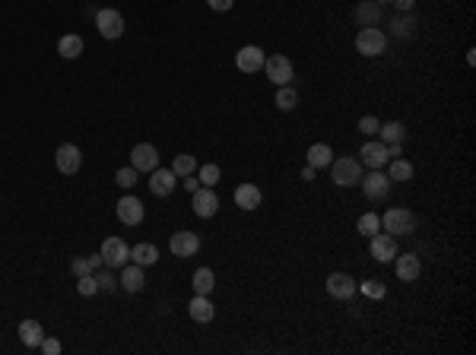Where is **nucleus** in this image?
I'll list each match as a JSON object with an SVG mask.
<instances>
[{"label": "nucleus", "mask_w": 476, "mask_h": 355, "mask_svg": "<svg viewBox=\"0 0 476 355\" xmlns=\"http://www.w3.org/2000/svg\"><path fill=\"white\" fill-rule=\"evenodd\" d=\"M185 187L194 194V191H197V187H201V181H197V178H191V175H187V178H185Z\"/></svg>", "instance_id": "44"}, {"label": "nucleus", "mask_w": 476, "mask_h": 355, "mask_svg": "<svg viewBox=\"0 0 476 355\" xmlns=\"http://www.w3.org/2000/svg\"><path fill=\"white\" fill-rule=\"evenodd\" d=\"M356 51H359L362 57H378L387 51V35L384 29L378 26H362L359 35H356Z\"/></svg>", "instance_id": "2"}, {"label": "nucleus", "mask_w": 476, "mask_h": 355, "mask_svg": "<svg viewBox=\"0 0 476 355\" xmlns=\"http://www.w3.org/2000/svg\"><path fill=\"white\" fill-rule=\"evenodd\" d=\"M416 226V216L410 210H403V206H391V210L381 216V229H384L387 235H394V238H401V235H410Z\"/></svg>", "instance_id": "4"}, {"label": "nucleus", "mask_w": 476, "mask_h": 355, "mask_svg": "<svg viewBox=\"0 0 476 355\" xmlns=\"http://www.w3.org/2000/svg\"><path fill=\"white\" fill-rule=\"evenodd\" d=\"M96 280H99V289H105V292L117 289V282H115V276H111V273H102V276H96Z\"/></svg>", "instance_id": "41"}, {"label": "nucleus", "mask_w": 476, "mask_h": 355, "mask_svg": "<svg viewBox=\"0 0 476 355\" xmlns=\"http://www.w3.org/2000/svg\"><path fill=\"white\" fill-rule=\"evenodd\" d=\"M20 340H22V346H29V349L42 346V340H45L42 324H38V321H22L20 324Z\"/></svg>", "instance_id": "22"}, {"label": "nucleus", "mask_w": 476, "mask_h": 355, "mask_svg": "<svg viewBox=\"0 0 476 355\" xmlns=\"http://www.w3.org/2000/svg\"><path fill=\"white\" fill-rule=\"evenodd\" d=\"M127 260H131V247H127L124 238L111 235V238L102 241V263L105 266H124Z\"/></svg>", "instance_id": "7"}, {"label": "nucleus", "mask_w": 476, "mask_h": 355, "mask_svg": "<svg viewBox=\"0 0 476 355\" xmlns=\"http://www.w3.org/2000/svg\"><path fill=\"white\" fill-rule=\"evenodd\" d=\"M150 191H152V197H172V191H175V184H178V175H175L172 168H156V171H150Z\"/></svg>", "instance_id": "14"}, {"label": "nucleus", "mask_w": 476, "mask_h": 355, "mask_svg": "<svg viewBox=\"0 0 476 355\" xmlns=\"http://www.w3.org/2000/svg\"><path fill=\"white\" fill-rule=\"evenodd\" d=\"M172 171H175V175H178V178L194 175V171H197V159H194V156H187V152H185V156H175Z\"/></svg>", "instance_id": "34"}, {"label": "nucleus", "mask_w": 476, "mask_h": 355, "mask_svg": "<svg viewBox=\"0 0 476 355\" xmlns=\"http://www.w3.org/2000/svg\"><path fill=\"white\" fill-rule=\"evenodd\" d=\"M264 73H267V80L273 82V86H289L296 70H292V61L286 55H270L267 61H264Z\"/></svg>", "instance_id": "5"}, {"label": "nucleus", "mask_w": 476, "mask_h": 355, "mask_svg": "<svg viewBox=\"0 0 476 355\" xmlns=\"http://www.w3.org/2000/svg\"><path fill=\"white\" fill-rule=\"evenodd\" d=\"M368 241H372V245H368V251H372V257L375 260H378V263H391V260L394 257H397V238H394V235H372V238H368Z\"/></svg>", "instance_id": "13"}, {"label": "nucleus", "mask_w": 476, "mask_h": 355, "mask_svg": "<svg viewBox=\"0 0 476 355\" xmlns=\"http://www.w3.org/2000/svg\"><path fill=\"white\" fill-rule=\"evenodd\" d=\"M264 61H267V55H264V48H257V45H245V48L235 55V67L242 70V73H257V70H264Z\"/></svg>", "instance_id": "11"}, {"label": "nucleus", "mask_w": 476, "mask_h": 355, "mask_svg": "<svg viewBox=\"0 0 476 355\" xmlns=\"http://www.w3.org/2000/svg\"><path fill=\"white\" fill-rule=\"evenodd\" d=\"M391 3H397V10H401V13H410L416 0H391Z\"/></svg>", "instance_id": "43"}, {"label": "nucleus", "mask_w": 476, "mask_h": 355, "mask_svg": "<svg viewBox=\"0 0 476 355\" xmlns=\"http://www.w3.org/2000/svg\"><path fill=\"white\" fill-rule=\"evenodd\" d=\"M191 206H194V212L201 219H213L216 212H219V197L213 194V187H197L194 191V197H191Z\"/></svg>", "instance_id": "9"}, {"label": "nucleus", "mask_w": 476, "mask_h": 355, "mask_svg": "<svg viewBox=\"0 0 476 355\" xmlns=\"http://www.w3.org/2000/svg\"><path fill=\"white\" fill-rule=\"evenodd\" d=\"M117 286L121 289H127V292H140V289L146 286V276H143V266H127L124 263V273L117 276Z\"/></svg>", "instance_id": "21"}, {"label": "nucleus", "mask_w": 476, "mask_h": 355, "mask_svg": "<svg viewBox=\"0 0 476 355\" xmlns=\"http://www.w3.org/2000/svg\"><path fill=\"white\" fill-rule=\"evenodd\" d=\"M99 266H102V254H92V257H89V270L96 273Z\"/></svg>", "instance_id": "45"}, {"label": "nucleus", "mask_w": 476, "mask_h": 355, "mask_svg": "<svg viewBox=\"0 0 476 355\" xmlns=\"http://www.w3.org/2000/svg\"><path fill=\"white\" fill-rule=\"evenodd\" d=\"M137 175H140V171L134 168V165H131V168H117L115 181H117V184H121V187H124V191H131V187L137 184Z\"/></svg>", "instance_id": "36"}, {"label": "nucleus", "mask_w": 476, "mask_h": 355, "mask_svg": "<svg viewBox=\"0 0 476 355\" xmlns=\"http://www.w3.org/2000/svg\"><path fill=\"white\" fill-rule=\"evenodd\" d=\"M175 257H194V254L201 251V235L197 232H175L172 241H168Z\"/></svg>", "instance_id": "15"}, {"label": "nucleus", "mask_w": 476, "mask_h": 355, "mask_svg": "<svg viewBox=\"0 0 476 355\" xmlns=\"http://www.w3.org/2000/svg\"><path fill=\"white\" fill-rule=\"evenodd\" d=\"M187 311H191V317L197 324H210L216 317V307H213V301H210V295H194Z\"/></svg>", "instance_id": "20"}, {"label": "nucleus", "mask_w": 476, "mask_h": 355, "mask_svg": "<svg viewBox=\"0 0 476 355\" xmlns=\"http://www.w3.org/2000/svg\"><path fill=\"white\" fill-rule=\"evenodd\" d=\"M375 3H391V0H375Z\"/></svg>", "instance_id": "47"}, {"label": "nucleus", "mask_w": 476, "mask_h": 355, "mask_svg": "<svg viewBox=\"0 0 476 355\" xmlns=\"http://www.w3.org/2000/svg\"><path fill=\"white\" fill-rule=\"evenodd\" d=\"M131 165L137 171H146V175H150V171H156L159 168V152H156V146L152 143H137L131 150Z\"/></svg>", "instance_id": "12"}, {"label": "nucleus", "mask_w": 476, "mask_h": 355, "mask_svg": "<svg viewBox=\"0 0 476 355\" xmlns=\"http://www.w3.org/2000/svg\"><path fill=\"white\" fill-rule=\"evenodd\" d=\"M55 162H57V171H61V175H76L80 165H83V152H80V146L64 143V146H57Z\"/></svg>", "instance_id": "10"}, {"label": "nucleus", "mask_w": 476, "mask_h": 355, "mask_svg": "<svg viewBox=\"0 0 476 355\" xmlns=\"http://www.w3.org/2000/svg\"><path fill=\"white\" fill-rule=\"evenodd\" d=\"M378 127H381V121H378V117H372V115L359 117V130H362V133H366V137H375V133H378Z\"/></svg>", "instance_id": "37"}, {"label": "nucleus", "mask_w": 476, "mask_h": 355, "mask_svg": "<svg viewBox=\"0 0 476 355\" xmlns=\"http://www.w3.org/2000/svg\"><path fill=\"white\" fill-rule=\"evenodd\" d=\"M70 270H73L76 280H80V276H86V273H92V270H89V257H76L73 263H70Z\"/></svg>", "instance_id": "39"}, {"label": "nucleus", "mask_w": 476, "mask_h": 355, "mask_svg": "<svg viewBox=\"0 0 476 355\" xmlns=\"http://www.w3.org/2000/svg\"><path fill=\"white\" fill-rule=\"evenodd\" d=\"M387 178H391V181H410V178H413V165H410L403 156L391 159V165H387Z\"/></svg>", "instance_id": "29"}, {"label": "nucleus", "mask_w": 476, "mask_h": 355, "mask_svg": "<svg viewBox=\"0 0 476 355\" xmlns=\"http://www.w3.org/2000/svg\"><path fill=\"white\" fill-rule=\"evenodd\" d=\"M315 175H317V168H311V165H305V168H302V178H305V181H315Z\"/></svg>", "instance_id": "46"}, {"label": "nucleus", "mask_w": 476, "mask_h": 355, "mask_svg": "<svg viewBox=\"0 0 476 355\" xmlns=\"http://www.w3.org/2000/svg\"><path fill=\"white\" fill-rule=\"evenodd\" d=\"M394 270H397V280L401 282H416L422 273V263L416 254H397L394 257Z\"/></svg>", "instance_id": "16"}, {"label": "nucleus", "mask_w": 476, "mask_h": 355, "mask_svg": "<svg viewBox=\"0 0 476 355\" xmlns=\"http://www.w3.org/2000/svg\"><path fill=\"white\" fill-rule=\"evenodd\" d=\"M391 32L397 35V38H410V35H416V20L413 16H394L391 20Z\"/></svg>", "instance_id": "31"}, {"label": "nucleus", "mask_w": 476, "mask_h": 355, "mask_svg": "<svg viewBox=\"0 0 476 355\" xmlns=\"http://www.w3.org/2000/svg\"><path fill=\"white\" fill-rule=\"evenodd\" d=\"M327 168H331V178H333V184L337 187H356L359 184V178H362V162L359 159H352V156L333 159Z\"/></svg>", "instance_id": "1"}, {"label": "nucleus", "mask_w": 476, "mask_h": 355, "mask_svg": "<svg viewBox=\"0 0 476 355\" xmlns=\"http://www.w3.org/2000/svg\"><path fill=\"white\" fill-rule=\"evenodd\" d=\"M273 102H276V108H280V111H292L298 105V92L292 86H276Z\"/></svg>", "instance_id": "30"}, {"label": "nucleus", "mask_w": 476, "mask_h": 355, "mask_svg": "<svg viewBox=\"0 0 476 355\" xmlns=\"http://www.w3.org/2000/svg\"><path fill=\"white\" fill-rule=\"evenodd\" d=\"M327 292L340 301H349L356 298V280L349 273H331L327 276Z\"/></svg>", "instance_id": "17"}, {"label": "nucleus", "mask_w": 476, "mask_h": 355, "mask_svg": "<svg viewBox=\"0 0 476 355\" xmlns=\"http://www.w3.org/2000/svg\"><path fill=\"white\" fill-rule=\"evenodd\" d=\"M356 20H359L362 26H378L381 22V3H375V0L359 3V7H356Z\"/></svg>", "instance_id": "26"}, {"label": "nucleus", "mask_w": 476, "mask_h": 355, "mask_svg": "<svg viewBox=\"0 0 476 355\" xmlns=\"http://www.w3.org/2000/svg\"><path fill=\"white\" fill-rule=\"evenodd\" d=\"M359 162L368 165V168H384V165L391 162V156H387V146L381 143V140H368V143L362 146Z\"/></svg>", "instance_id": "18"}, {"label": "nucleus", "mask_w": 476, "mask_h": 355, "mask_svg": "<svg viewBox=\"0 0 476 355\" xmlns=\"http://www.w3.org/2000/svg\"><path fill=\"white\" fill-rule=\"evenodd\" d=\"M261 200H264V194L257 184H238L235 187V203H238V210L254 212L257 206H261Z\"/></svg>", "instance_id": "19"}, {"label": "nucleus", "mask_w": 476, "mask_h": 355, "mask_svg": "<svg viewBox=\"0 0 476 355\" xmlns=\"http://www.w3.org/2000/svg\"><path fill=\"white\" fill-rule=\"evenodd\" d=\"M131 260L137 266H152L159 260V251H156V245H150V241H140V245H134L131 247Z\"/></svg>", "instance_id": "24"}, {"label": "nucleus", "mask_w": 476, "mask_h": 355, "mask_svg": "<svg viewBox=\"0 0 476 355\" xmlns=\"http://www.w3.org/2000/svg\"><path fill=\"white\" fill-rule=\"evenodd\" d=\"M76 292L83 295V298H89V295H96L99 292V280L92 273H86V276H80L76 280Z\"/></svg>", "instance_id": "35"}, {"label": "nucleus", "mask_w": 476, "mask_h": 355, "mask_svg": "<svg viewBox=\"0 0 476 355\" xmlns=\"http://www.w3.org/2000/svg\"><path fill=\"white\" fill-rule=\"evenodd\" d=\"M210 10H216V13H226V10H232L235 0H207Z\"/></svg>", "instance_id": "42"}, {"label": "nucleus", "mask_w": 476, "mask_h": 355, "mask_svg": "<svg viewBox=\"0 0 476 355\" xmlns=\"http://www.w3.org/2000/svg\"><path fill=\"white\" fill-rule=\"evenodd\" d=\"M378 133H381V143L391 146V143H403L407 127H403L401 121H387V124H381V127H378Z\"/></svg>", "instance_id": "25"}, {"label": "nucleus", "mask_w": 476, "mask_h": 355, "mask_svg": "<svg viewBox=\"0 0 476 355\" xmlns=\"http://www.w3.org/2000/svg\"><path fill=\"white\" fill-rule=\"evenodd\" d=\"M96 29H99V35L102 38H108V41H115V38H121L124 35V29H127V22H124V16H121V10H99L96 13Z\"/></svg>", "instance_id": "6"}, {"label": "nucleus", "mask_w": 476, "mask_h": 355, "mask_svg": "<svg viewBox=\"0 0 476 355\" xmlns=\"http://www.w3.org/2000/svg\"><path fill=\"white\" fill-rule=\"evenodd\" d=\"M194 292L197 295H210L213 292V286H216V276H213V270L210 266H201V270H194Z\"/></svg>", "instance_id": "27"}, {"label": "nucleus", "mask_w": 476, "mask_h": 355, "mask_svg": "<svg viewBox=\"0 0 476 355\" xmlns=\"http://www.w3.org/2000/svg\"><path fill=\"white\" fill-rule=\"evenodd\" d=\"M331 162H333V150L327 143H315L308 150V165L311 168H327Z\"/></svg>", "instance_id": "28"}, {"label": "nucleus", "mask_w": 476, "mask_h": 355, "mask_svg": "<svg viewBox=\"0 0 476 355\" xmlns=\"http://www.w3.org/2000/svg\"><path fill=\"white\" fill-rule=\"evenodd\" d=\"M359 232L366 235V238H372V235L381 232V216L378 212H362L359 216Z\"/></svg>", "instance_id": "32"}, {"label": "nucleus", "mask_w": 476, "mask_h": 355, "mask_svg": "<svg viewBox=\"0 0 476 355\" xmlns=\"http://www.w3.org/2000/svg\"><path fill=\"white\" fill-rule=\"evenodd\" d=\"M42 352L45 355H61V342H57L55 336H51V340L45 336V340H42Z\"/></svg>", "instance_id": "40"}, {"label": "nucleus", "mask_w": 476, "mask_h": 355, "mask_svg": "<svg viewBox=\"0 0 476 355\" xmlns=\"http://www.w3.org/2000/svg\"><path fill=\"white\" fill-rule=\"evenodd\" d=\"M57 55L61 57H67V61H76V57L83 55V38L76 32H70V35H64L61 41H57Z\"/></svg>", "instance_id": "23"}, {"label": "nucleus", "mask_w": 476, "mask_h": 355, "mask_svg": "<svg viewBox=\"0 0 476 355\" xmlns=\"http://www.w3.org/2000/svg\"><path fill=\"white\" fill-rule=\"evenodd\" d=\"M391 184L394 181L387 178V171H381V168H372L368 175L359 178L362 194H366V200H372V203H381V200L391 197Z\"/></svg>", "instance_id": "3"}, {"label": "nucleus", "mask_w": 476, "mask_h": 355, "mask_svg": "<svg viewBox=\"0 0 476 355\" xmlns=\"http://www.w3.org/2000/svg\"><path fill=\"white\" fill-rule=\"evenodd\" d=\"M219 178H222V168L219 165H203V168H197V181H201L203 187H213V184H219Z\"/></svg>", "instance_id": "33"}, {"label": "nucleus", "mask_w": 476, "mask_h": 355, "mask_svg": "<svg viewBox=\"0 0 476 355\" xmlns=\"http://www.w3.org/2000/svg\"><path fill=\"white\" fill-rule=\"evenodd\" d=\"M115 212H117V219H121L124 226H140V222H143V216H146V210H143V200L131 197V194H124V197L117 200Z\"/></svg>", "instance_id": "8"}, {"label": "nucleus", "mask_w": 476, "mask_h": 355, "mask_svg": "<svg viewBox=\"0 0 476 355\" xmlns=\"http://www.w3.org/2000/svg\"><path fill=\"white\" fill-rule=\"evenodd\" d=\"M362 292H366L368 298H384L387 289H384V282H362Z\"/></svg>", "instance_id": "38"}]
</instances>
